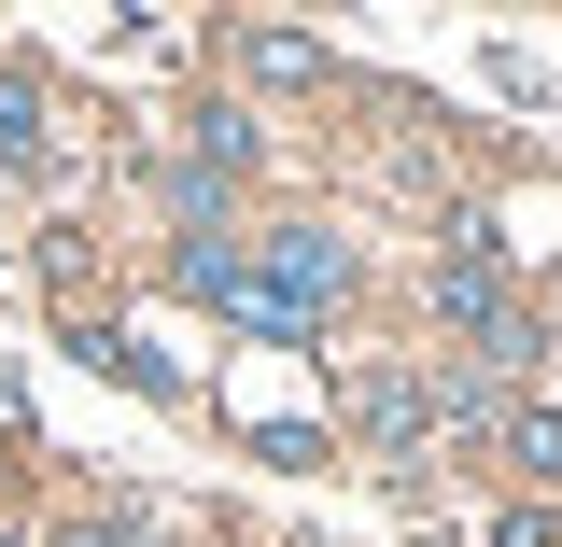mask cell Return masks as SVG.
<instances>
[{
	"mask_svg": "<svg viewBox=\"0 0 562 547\" xmlns=\"http://www.w3.org/2000/svg\"><path fill=\"white\" fill-rule=\"evenodd\" d=\"M169 267H183V295L239 309L254 338H324V323L351 309V239H324V225H281V239H254V253L198 225V239H183Z\"/></svg>",
	"mask_w": 562,
	"mask_h": 547,
	"instance_id": "1",
	"label": "cell"
},
{
	"mask_svg": "<svg viewBox=\"0 0 562 547\" xmlns=\"http://www.w3.org/2000/svg\"><path fill=\"white\" fill-rule=\"evenodd\" d=\"M436 309H450V323H464L492 365H520V351H535V323H520V295H506V267H492V239H479V225L450 239V267H436Z\"/></svg>",
	"mask_w": 562,
	"mask_h": 547,
	"instance_id": "2",
	"label": "cell"
},
{
	"mask_svg": "<svg viewBox=\"0 0 562 547\" xmlns=\"http://www.w3.org/2000/svg\"><path fill=\"white\" fill-rule=\"evenodd\" d=\"M351 435H366L380 464H422V435H436V394H422L408 365H366V379H351Z\"/></svg>",
	"mask_w": 562,
	"mask_h": 547,
	"instance_id": "3",
	"label": "cell"
},
{
	"mask_svg": "<svg viewBox=\"0 0 562 547\" xmlns=\"http://www.w3.org/2000/svg\"><path fill=\"white\" fill-rule=\"evenodd\" d=\"M239 70L254 84H324V43L310 29H239Z\"/></svg>",
	"mask_w": 562,
	"mask_h": 547,
	"instance_id": "4",
	"label": "cell"
},
{
	"mask_svg": "<svg viewBox=\"0 0 562 547\" xmlns=\"http://www.w3.org/2000/svg\"><path fill=\"white\" fill-rule=\"evenodd\" d=\"M29 155H43V84L0 70V169H29Z\"/></svg>",
	"mask_w": 562,
	"mask_h": 547,
	"instance_id": "5",
	"label": "cell"
},
{
	"mask_svg": "<svg viewBox=\"0 0 562 547\" xmlns=\"http://www.w3.org/2000/svg\"><path fill=\"white\" fill-rule=\"evenodd\" d=\"M506 464L520 478H562V408H506Z\"/></svg>",
	"mask_w": 562,
	"mask_h": 547,
	"instance_id": "6",
	"label": "cell"
},
{
	"mask_svg": "<svg viewBox=\"0 0 562 547\" xmlns=\"http://www.w3.org/2000/svg\"><path fill=\"white\" fill-rule=\"evenodd\" d=\"M57 547H169L140 505H85V520H57Z\"/></svg>",
	"mask_w": 562,
	"mask_h": 547,
	"instance_id": "7",
	"label": "cell"
},
{
	"mask_svg": "<svg viewBox=\"0 0 562 547\" xmlns=\"http://www.w3.org/2000/svg\"><path fill=\"white\" fill-rule=\"evenodd\" d=\"M492 547H549V505H506V520H492Z\"/></svg>",
	"mask_w": 562,
	"mask_h": 547,
	"instance_id": "8",
	"label": "cell"
}]
</instances>
